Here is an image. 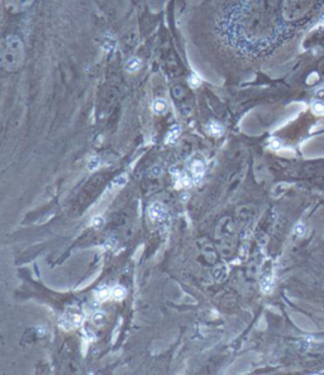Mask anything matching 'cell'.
Listing matches in <instances>:
<instances>
[{
    "instance_id": "obj_19",
    "label": "cell",
    "mask_w": 324,
    "mask_h": 375,
    "mask_svg": "<svg viewBox=\"0 0 324 375\" xmlns=\"http://www.w3.org/2000/svg\"><path fill=\"white\" fill-rule=\"evenodd\" d=\"M159 170H160V168H153V174H155V176H159L160 174Z\"/></svg>"
},
{
    "instance_id": "obj_7",
    "label": "cell",
    "mask_w": 324,
    "mask_h": 375,
    "mask_svg": "<svg viewBox=\"0 0 324 375\" xmlns=\"http://www.w3.org/2000/svg\"><path fill=\"white\" fill-rule=\"evenodd\" d=\"M179 135H180V127L176 125V127L171 128L170 131L167 133V135H166V143H168V144H174V143L178 140Z\"/></svg>"
},
{
    "instance_id": "obj_9",
    "label": "cell",
    "mask_w": 324,
    "mask_h": 375,
    "mask_svg": "<svg viewBox=\"0 0 324 375\" xmlns=\"http://www.w3.org/2000/svg\"><path fill=\"white\" fill-rule=\"evenodd\" d=\"M141 61L138 58H131L129 61L127 62V65H125V70H127L128 72H136L138 71L141 68Z\"/></svg>"
},
{
    "instance_id": "obj_6",
    "label": "cell",
    "mask_w": 324,
    "mask_h": 375,
    "mask_svg": "<svg viewBox=\"0 0 324 375\" xmlns=\"http://www.w3.org/2000/svg\"><path fill=\"white\" fill-rule=\"evenodd\" d=\"M35 0H5V6L10 12H23L32 5Z\"/></svg>"
},
{
    "instance_id": "obj_1",
    "label": "cell",
    "mask_w": 324,
    "mask_h": 375,
    "mask_svg": "<svg viewBox=\"0 0 324 375\" xmlns=\"http://www.w3.org/2000/svg\"><path fill=\"white\" fill-rule=\"evenodd\" d=\"M1 65L6 71H18L24 59V47L22 40L16 36H8L1 43Z\"/></svg>"
},
{
    "instance_id": "obj_18",
    "label": "cell",
    "mask_w": 324,
    "mask_h": 375,
    "mask_svg": "<svg viewBox=\"0 0 324 375\" xmlns=\"http://www.w3.org/2000/svg\"><path fill=\"white\" fill-rule=\"evenodd\" d=\"M199 85H200L199 78H198L197 76H195V75H193V76H191V77H190V86L191 87H198V86H199Z\"/></svg>"
},
{
    "instance_id": "obj_8",
    "label": "cell",
    "mask_w": 324,
    "mask_h": 375,
    "mask_svg": "<svg viewBox=\"0 0 324 375\" xmlns=\"http://www.w3.org/2000/svg\"><path fill=\"white\" fill-rule=\"evenodd\" d=\"M206 131H208L209 134H212V135H221L223 133V127L218 123H215V121H212L210 124L206 127Z\"/></svg>"
},
{
    "instance_id": "obj_13",
    "label": "cell",
    "mask_w": 324,
    "mask_h": 375,
    "mask_svg": "<svg viewBox=\"0 0 324 375\" xmlns=\"http://www.w3.org/2000/svg\"><path fill=\"white\" fill-rule=\"evenodd\" d=\"M261 288L262 291L265 292V293H268V292H271L272 288V283H271V278L270 277H263L261 281Z\"/></svg>"
},
{
    "instance_id": "obj_14",
    "label": "cell",
    "mask_w": 324,
    "mask_h": 375,
    "mask_svg": "<svg viewBox=\"0 0 324 375\" xmlns=\"http://www.w3.org/2000/svg\"><path fill=\"white\" fill-rule=\"evenodd\" d=\"M125 183H127V177L125 176H118L116 180L112 182V187L113 188H119V187L124 186Z\"/></svg>"
},
{
    "instance_id": "obj_15",
    "label": "cell",
    "mask_w": 324,
    "mask_h": 375,
    "mask_svg": "<svg viewBox=\"0 0 324 375\" xmlns=\"http://www.w3.org/2000/svg\"><path fill=\"white\" fill-rule=\"evenodd\" d=\"M99 166H100V158H99V157H93V158H91L90 161H89V163H87V169L93 172V170L98 169V168H99Z\"/></svg>"
},
{
    "instance_id": "obj_17",
    "label": "cell",
    "mask_w": 324,
    "mask_h": 375,
    "mask_svg": "<svg viewBox=\"0 0 324 375\" xmlns=\"http://www.w3.org/2000/svg\"><path fill=\"white\" fill-rule=\"evenodd\" d=\"M93 319H94V322L97 323V325H100V323L103 322V319H104V313L103 312H97L95 315L93 316Z\"/></svg>"
},
{
    "instance_id": "obj_5",
    "label": "cell",
    "mask_w": 324,
    "mask_h": 375,
    "mask_svg": "<svg viewBox=\"0 0 324 375\" xmlns=\"http://www.w3.org/2000/svg\"><path fill=\"white\" fill-rule=\"evenodd\" d=\"M148 216H150L151 221H153L155 224H165L168 221L167 211L163 207V205H161L160 202H155L148 208Z\"/></svg>"
},
{
    "instance_id": "obj_16",
    "label": "cell",
    "mask_w": 324,
    "mask_h": 375,
    "mask_svg": "<svg viewBox=\"0 0 324 375\" xmlns=\"http://www.w3.org/2000/svg\"><path fill=\"white\" fill-rule=\"evenodd\" d=\"M103 224H104L103 217L97 216V217H94L93 219V223H91V225H93L94 227H101L103 226Z\"/></svg>"
},
{
    "instance_id": "obj_4",
    "label": "cell",
    "mask_w": 324,
    "mask_h": 375,
    "mask_svg": "<svg viewBox=\"0 0 324 375\" xmlns=\"http://www.w3.org/2000/svg\"><path fill=\"white\" fill-rule=\"evenodd\" d=\"M82 322V315L76 308L69 310L60 319V326L65 330H74Z\"/></svg>"
},
{
    "instance_id": "obj_12",
    "label": "cell",
    "mask_w": 324,
    "mask_h": 375,
    "mask_svg": "<svg viewBox=\"0 0 324 375\" xmlns=\"http://www.w3.org/2000/svg\"><path fill=\"white\" fill-rule=\"evenodd\" d=\"M112 296L114 300H117V301H121V300H123L125 296V289L123 288V287H116V288L113 289L112 291Z\"/></svg>"
},
{
    "instance_id": "obj_2",
    "label": "cell",
    "mask_w": 324,
    "mask_h": 375,
    "mask_svg": "<svg viewBox=\"0 0 324 375\" xmlns=\"http://www.w3.org/2000/svg\"><path fill=\"white\" fill-rule=\"evenodd\" d=\"M315 0H284L283 16L287 22L302 20L312 13Z\"/></svg>"
},
{
    "instance_id": "obj_11",
    "label": "cell",
    "mask_w": 324,
    "mask_h": 375,
    "mask_svg": "<svg viewBox=\"0 0 324 375\" xmlns=\"http://www.w3.org/2000/svg\"><path fill=\"white\" fill-rule=\"evenodd\" d=\"M97 298H98V301H105V300H108L110 296V291L106 287H103V288H100L99 291H97Z\"/></svg>"
},
{
    "instance_id": "obj_10",
    "label": "cell",
    "mask_w": 324,
    "mask_h": 375,
    "mask_svg": "<svg viewBox=\"0 0 324 375\" xmlns=\"http://www.w3.org/2000/svg\"><path fill=\"white\" fill-rule=\"evenodd\" d=\"M166 109H167V105H166L165 100L157 99L156 101L153 102V110L156 114H163L166 112Z\"/></svg>"
},
{
    "instance_id": "obj_3",
    "label": "cell",
    "mask_w": 324,
    "mask_h": 375,
    "mask_svg": "<svg viewBox=\"0 0 324 375\" xmlns=\"http://www.w3.org/2000/svg\"><path fill=\"white\" fill-rule=\"evenodd\" d=\"M204 172H205V163H204V159L200 158L199 155H195L194 158H191L187 163V172L186 176L190 178L194 182H199L200 180L204 176Z\"/></svg>"
}]
</instances>
